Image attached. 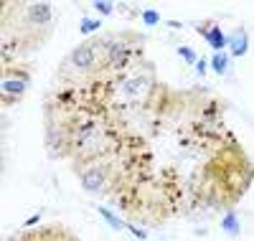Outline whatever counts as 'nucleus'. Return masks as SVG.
<instances>
[{"mask_svg":"<svg viewBox=\"0 0 254 241\" xmlns=\"http://www.w3.org/2000/svg\"><path fill=\"white\" fill-rule=\"evenodd\" d=\"M94 8H97V10H102V13H112V5H104V3H97Z\"/></svg>","mask_w":254,"mask_h":241,"instance_id":"9b49d317","label":"nucleus"},{"mask_svg":"<svg viewBox=\"0 0 254 241\" xmlns=\"http://www.w3.org/2000/svg\"><path fill=\"white\" fill-rule=\"evenodd\" d=\"M158 13H145V20H147V23H158Z\"/></svg>","mask_w":254,"mask_h":241,"instance_id":"9d476101","label":"nucleus"},{"mask_svg":"<svg viewBox=\"0 0 254 241\" xmlns=\"http://www.w3.org/2000/svg\"><path fill=\"white\" fill-rule=\"evenodd\" d=\"M211 66H214V69H216V71L221 74V71L226 69V56H221V54H216V56H214V61H211Z\"/></svg>","mask_w":254,"mask_h":241,"instance_id":"6e6552de","label":"nucleus"},{"mask_svg":"<svg viewBox=\"0 0 254 241\" xmlns=\"http://www.w3.org/2000/svg\"><path fill=\"white\" fill-rule=\"evenodd\" d=\"M231 51H234V56L247 54V31L244 28H237V36H231Z\"/></svg>","mask_w":254,"mask_h":241,"instance_id":"0eeeda50","label":"nucleus"},{"mask_svg":"<svg viewBox=\"0 0 254 241\" xmlns=\"http://www.w3.org/2000/svg\"><path fill=\"white\" fill-rule=\"evenodd\" d=\"M31 84V69L23 63H3V81H0V89H3V104H18V99L26 94Z\"/></svg>","mask_w":254,"mask_h":241,"instance_id":"20e7f679","label":"nucleus"},{"mask_svg":"<svg viewBox=\"0 0 254 241\" xmlns=\"http://www.w3.org/2000/svg\"><path fill=\"white\" fill-rule=\"evenodd\" d=\"M178 54H181V56H186V61H188V63H193V61H196V51H190V49H181Z\"/></svg>","mask_w":254,"mask_h":241,"instance_id":"1a4fd4ad","label":"nucleus"},{"mask_svg":"<svg viewBox=\"0 0 254 241\" xmlns=\"http://www.w3.org/2000/svg\"><path fill=\"white\" fill-rule=\"evenodd\" d=\"M10 241H79V239L64 226H44V229H36L28 234H18Z\"/></svg>","mask_w":254,"mask_h":241,"instance_id":"39448f33","label":"nucleus"},{"mask_svg":"<svg viewBox=\"0 0 254 241\" xmlns=\"http://www.w3.org/2000/svg\"><path fill=\"white\" fill-rule=\"evenodd\" d=\"M198 33H203L206 41H208L214 49H221L224 43H226L224 36H221V31H219V26L214 23V20H206V23H201V26H198Z\"/></svg>","mask_w":254,"mask_h":241,"instance_id":"423d86ee","label":"nucleus"},{"mask_svg":"<svg viewBox=\"0 0 254 241\" xmlns=\"http://www.w3.org/2000/svg\"><path fill=\"white\" fill-rule=\"evenodd\" d=\"M59 86H81L99 79H110V54L107 38L94 36L89 41L79 43L74 51L66 54L56 71Z\"/></svg>","mask_w":254,"mask_h":241,"instance_id":"f03ea898","label":"nucleus"},{"mask_svg":"<svg viewBox=\"0 0 254 241\" xmlns=\"http://www.w3.org/2000/svg\"><path fill=\"white\" fill-rule=\"evenodd\" d=\"M158 84L160 81L155 76V66H150L147 61H140L130 71L112 79V104L115 107H120V104L145 107L153 99Z\"/></svg>","mask_w":254,"mask_h":241,"instance_id":"7ed1b4c3","label":"nucleus"},{"mask_svg":"<svg viewBox=\"0 0 254 241\" xmlns=\"http://www.w3.org/2000/svg\"><path fill=\"white\" fill-rule=\"evenodd\" d=\"M56 8L51 3H5L3 5V51L10 49L5 63L41 49L56 28Z\"/></svg>","mask_w":254,"mask_h":241,"instance_id":"f257e3e1","label":"nucleus"}]
</instances>
